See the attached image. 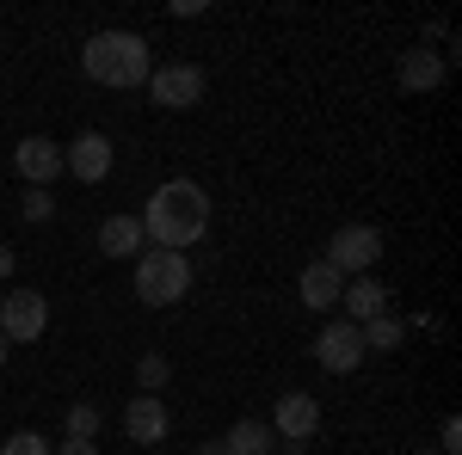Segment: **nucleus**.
<instances>
[{"label": "nucleus", "instance_id": "1", "mask_svg": "<svg viewBox=\"0 0 462 455\" xmlns=\"http://www.w3.org/2000/svg\"><path fill=\"white\" fill-rule=\"evenodd\" d=\"M143 234L167 252H185L210 234V191L198 178H167L143 210Z\"/></svg>", "mask_w": 462, "mask_h": 455}, {"label": "nucleus", "instance_id": "2", "mask_svg": "<svg viewBox=\"0 0 462 455\" xmlns=\"http://www.w3.org/2000/svg\"><path fill=\"white\" fill-rule=\"evenodd\" d=\"M80 74L93 86H148L154 56L136 32H93L80 43Z\"/></svg>", "mask_w": 462, "mask_h": 455}, {"label": "nucleus", "instance_id": "3", "mask_svg": "<svg viewBox=\"0 0 462 455\" xmlns=\"http://www.w3.org/2000/svg\"><path fill=\"white\" fill-rule=\"evenodd\" d=\"M185 289H191V259L185 252L148 246L143 259H136V296H143L148 308H173V302H185Z\"/></svg>", "mask_w": 462, "mask_h": 455}, {"label": "nucleus", "instance_id": "4", "mask_svg": "<svg viewBox=\"0 0 462 455\" xmlns=\"http://www.w3.org/2000/svg\"><path fill=\"white\" fill-rule=\"evenodd\" d=\"M376 259H383V228H376V222H346V228H333L327 265H333L339 278H370Z\"/></svg>", "mask_w": 462, "mask_h": 455}, {"label": "nucleus", "instance_id": "5", "mask_svg": "<svg viewBox=\"0 0 462 455\" xmlns=\"http://www.w3.org/2000/svg\"><path fill=\"white\" fill-rule=\"evenodd\" d=\"M43 326H50V302H43L37 289L0 296V339H6V345H37Z\"/></svg>", "mask_w": 462, "mask_h": 455}, {"label": "nucleus", "instance_id": "6", "mask_svg": "<svg viewBox=\"0 0 462 455\" xmlns=\"http://www.w3.org/2000/svg\"><path fill=\"white\" fill-rule=\"evenodd\" d=\"M148 99L161 111H191L204 99V68L198 62H167V68L148 74Z\"/></svg>", "mask_w": 462, "mask_h": 455}, {"label": "nucleus", "instance_id": "7", "mask_svg": "<svg viewBox=\"0 0 462 455\" xmlns=\"http://www.w3.org/2000/svg\"><path fill=\"white\" fill-rule=\"evenodd\" d=\"M315 363L327 376H352L357 363H364V332H357L352 320H327L315 339Z\"/></svg>", "mask_w": 462, "mask_h": 455}, {"label": "nucleus", "instance_id": "8", "mask_svg": "<svg viewBox=\"0 0 462 455\" xmlns=\"http://www.w3.org/2000/svg\"><path fill=\"white\" fill-rule=\"evenodd\" d=\"M315 431H320V400H315V394H296V387H290V394H278V419H272V437H284L290 450H302Z\"/></svg>", "mask_w": 462, "mask_h": 455}, {"label": "nucleus", "instance_id": "9", "mask_svg": "<svg viewBox=\"0 0 462 455\" xmlns=\"http://www.w3.org/2000/svg\"><path fill=\"white\" fill-rule=\"evenodd\" d=\"M62 173H74L80 185H99V178H111V136H99V130H80V136L62 148Z\"/></svg>", "mask_w": 462, "mask_h": 455}, {"label": "nucleus", "instance_id": "10", "mask_svg": "<svg viewBox=\"0 0 462 455\" xmlns=\"http://www.w3.org/2000/svg\"><path fill=\"white\" fill-rule=\"evenodd\" d=\"M167 431H173L167 400H161V394H130V406H124V437H130V443H167Z\"/></svg>", "mask_w": 462, "mask_h": 455}, {"label": "nucleus", "instance_id": "11", "mask_svg": "<svg viewBox=\"0 0 462 455\" xmlns=\"http://www.w3.org/2000/svg\"><path fill=\"white\" fill-rule=\"evenodd\" d=\"M394 80H401V93H438L444 86V56L431 50V43H413V50H401V62H394Z\"/></svg>", "mask_w": 462, "mask_h": 455}, {"label": "nucleus", "instance_id": "12", "mask_svg": "<svg viewBox=\"0 0 462 455\" xmlns=\"http://www.w3.org/2000/svg\"><path fill=\"white\" fill-rule=\"evenodd\" d=\"M13 167H19V178H25V185L50 191V178L62 173V148H56L50 136H25L19 148H13Z\"/></svg>", "mask_w": 462, "mask_h": 455}, {"label": "nucleus", "instance_id": "13", "mask_svg": "<svg viewBox=\"0 0 462 455\" xmlns=\"http://www.w3.org/2000/svg\"><path fill=\"white\" fill-rule=\"evenodd\" d=\"M148 234H143V215H106L99 222V252L106 259H143L148 252Z\"/></svg>", "mask_w": 462, "mask_h": 455}, {"label": "nucleus", "instance_id": "14", "mask_svg": "<svg viewBox=\"0 0 462 455\" xmlns=\"http://www.w3.org/2000/svg\"><path fill=\"white\" fill-rule=\"evenodd\" d=\"M339 308H346V320H352V326H364V320L389 314V289H383L376 278H352L346 289H339Z\"/></svg>", "mask_w": 462, "mask_h": 455}, {"label": "nucleus", "instance_id": "15", "mask_svg": "<svg viewBox=\"0 0 462 455\" xmlns=\"http://www.w3.org/2000/svg\"><path fill=\"white\" fill-rule=\"evenodd\" d=\"M339 289H346V278H339L327 259H315V265L296 278V296H302V308H315V314H327V308L339 302Z\"/></svg>", "mask_w": 462, "mask_h": 455}, {"label": "nucleus", "instance_id": "16", "mask_svg": "<svg viewBox=\"0 0 462 455\" xmlns=\"http://www.w3.org/2000/svg\"><path fill=\"white\" fill-rule=\"evenodd\" d=\"M222 443H228V455H272L278 437H272V424H265V419H241V424H228Z\"/></svg>", "mask_w": 462, "mask_h": 455}, {"label": "nucleus", "instance_id": "17", "mask_svg": "<svg viewBox=\"0 0 462 455\" xmlns=\"http://www.w3.org/2000/svg\"><path fill=\"white\" fill-rule=\"evenodd\" d=\"M357 332H364V357H370V350L383 357V350H401V339H407V320H401V314H376V320H364Z\"/></svg>", "mask_w": 462, "mask_h": 455}, {"label": "nucleus", "instance_id": "18", "mask_svg": "<svg viewBox=\"0 0 462 455\" xmlns=\"http://www.w3.org/2000/svg\"><path fill=\"white\" fill-rule=\"evenodd\" d=\"M167 382H173V363H167L161 350H148L143 363H136V387H143V394H161Z\"/></svg>", "mask_w": 462, "mask_h": 455}, {"label": "nucleus", "instance_id": "19", "mask_svg": "<svg viewBox=\"0 0 462 455\" xmlns=\"http://www.w3.org/2000/svg\"><path fill=\"white\" fill-rule=\"evenodd\" d=\"M99 424H106V419H99V406H93V400H74V406H69V437H74V443H93V437H99Z\"/></svg>", "mask_w": 462, "mask_h": 455}, {"label": "nucleus", "instance_id": "20", "mask_svg": "<svg viewBox=\"0 0 462 455\" xmlns=\"http://www.w3.org/2000/svg\"><path fill=\"white\" fill-rule=\"evenodd\" d=\"M19 210H25V222H50V215H56V197L37 191V185H25V204H19Z\"/></svg>", "mask_w": 462, "mask_h": 455}, {"label": "nucleus", "instance_id": "21", "mask_svg": "<svg viewBox=\"0 0 462 455\" xmlns=\"http://www.w3.org/2000/svg\"><path fill=\"white\" fill-rule=\"evenodd\" d=\"M0 455H50V443H43L37 431H13V437L0 443Z\"/></svg>", "mask_w": 462, "mask_h": 455}, {"label": "nucleus", "instance_id": "22", "mask_svg": "<svg viewBox=\"0 0 462 455\" xmlns=\"http://www.w3.org/2000/svg\"><path fill=\"white\" fill-rule=\"evenodd\" d=\"M462 450V419H444L438 424V455H457Z\"/></svg>", "mask_w": 462, "mask_h": 455}, {"label": "nucleus", "instance_id": "23", "mask_svg": "<svg viewBox=\"0 0 462 455\" xmlns=\"http://www.w3.org/2000/svg\"><path fill=\"white\" fill-rule=\"evenodd\" d=\"M50 455H99V443H74V437H69V443H56Z\"/></svg>", "mask_w": 462, "mask_h": 455}, {"label": "nucleus", "instance_id": "24", "mask_svg": "<svg viewBox=\"0 0 462 455\" xmlns=\"http://www.w3.org/2000/svg\"><path fill=\"white\" fill-rule=\"evenodd\" d=\"M13 265H19V259H13V246H0V283L13 278Z\"/></svg>", "mask_w": 462, "mask_h": 455}, {"label": "nucleus", "instance_id": "25", "mask_svg": "<svg viewBox=\"0 0 462 455\" xmlns=\"http://www.w3.org/2000/svg\"><path fill=\"white\" fill-rule=\"evenodd\" d=\"M198 455H228V443H222V437H210V443H204Z\"/></svg>", "mask_w": 462, "mask_h": 455}, {"label": "nucleus", "instance_id": "26", "mask_svg": "<svg viewBox=\"0 0 462 455\" xmlns=\"http://www.w3.org/2000/svg\"><path fill=\"white\" fill-rule=\"evenodd\" d=\"M6 357H13V345H6V339H0V363H6Z\"/></svg>", "mask_w": 462, "mask_h": 455}, {"label": "nucleus", "instance_id": "27", "mask_svg": "<svg viewBox=\"0 0 462 455\" xmlns=\"http://www.w3.org/2000/svg\"><path fill=\"white\" fill-rule=\"evenodd\" d=\"M413 455H438V450H413Z\"/></svg>", "mask_w": 462, "mask_h": 455}]
</instances>
